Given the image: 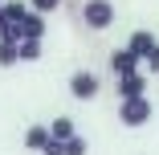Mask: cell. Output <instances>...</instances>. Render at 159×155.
<instances>
[{
	"label": "cell",
	"mask_w": 159,
	"mask_h": 155,
	"mask_svg": "<svg viewBox=\"0 0 159 155\" xmlns=\"http://www.w3.org/2000/svg\"><path fill=\"white\" fill-rule=\"evenodd\" d=\"M151 114H155V106H151L147 94H143V98H122V102H118V122H122V127H147Z\"/></svg>",
	"instance_id": "cell-1"
},
{
	"label": "cell",
	"mask_w": 159,
	"mask_h": 155,
	"mask_svg": "<svg viewBox=\"0 0 159 155\" xmlns=\"http://www.w3.org/2000/svg\"><path fill=\"white\" fill-rule=\"evenodd\" d=\"M82 25L90 29V33L110 29L114 25V4H110V0H86V4H82Z\"/></svg>",
	"instance_id": "cell-2"
},
{
	"label": "cell",
	"mask_w": 159,
	"mask_h": 155,
	"mask_svg": "<svg viewBox=\"0 0 159 155\" xmlns=\"http://www.w3.org/2000/svg\"><path fill=\"white\" fill-rule=\"evenodd\" d=\"M98 90H102V78L94 74V70H74V74H70V94H74L78 102L98 98Z\"/></svg>",
	"instance_id": "cell-3"
},
{
	"label": "cell",
	"mask_w": 159,
	"mask_h": 155,
	"mask_svg": "<svg viewBox=\"0 0 159 155\" xmlns=\"http://www.w3.org/2000/svg\"><path fill=\"white\" fill-rule=\"evenodd\" d=\"M114 94H118V102H122V98H143V94H147V74H143V70H135V74L118 78Z\"/></svg>",
	"instance_id": "cell-4"
},
{
	"label": "cell",
	"mask_w": 159,
	"mask_h": 155,
	"mask_svg": "<svg viewBox=\"0 0 159 155\" xmlns=\"http://www.w3.org/2000/svg\"><path fill=\"white\" fill-rule=\"evenodd\" d=\"M45 29H49V21H45L41 12L29 8V16L16 25V33H20V41H45Z\"/></svg>",
	"instance_id": "cell-5"
},
{
	"label": "cell",
	"mask_w": 159,
	"mask_h": 155,
	"mask_svg": "<svg viewBox=\"0 0 159 155\" xmlns=\"http://www.w3.org/2000/svg\"><path fill=\"white\" fill-rule=\"evenodd\" d=\"M135 70H139V57L126 49V45L110 53V74H114V78H126V74H135Z\"/></svg>",
	"instance_id": "cell-6"
},
{
	"label": "cell",
	"mask_w": 159,
	"mask_h": 155,
	"mask_svg": "<svg viewBox=\"0 0 159 155\" xmlns=\"http://www.w3.org/2000/svg\"><path fill=\"white\" fill-rule=\"evenodd\" d=\"M159 41H155V33H151V29H135V33H131V41H126V49H131L139 61H147V53L155 49Z\"/></svg>",
	"instance_id": "cell-7"
},
{
	"label": "cell",
	"mask_w": 159,
	"mask_h": 155,
	"mask_svg": "<svg viewBox=\"0 0 159 155\" xmlns=\"http://www.w3.org/2000/svg\"><path fill=\"white\" fill-rule=\"evenodd\" d=\"M45 143H49V127L45 122H33V127L25 131V147L29 151H45Z\"/></svg>",
	"instance_id": "cell-8"
},
{
	"label": "cell",
	"mask_w": 159,
	"mask_h": 155,
	"mask_svg": "<svg viewBox=\"0 0 159 155\" xmlns=\"http://www.w3.org/2000/svg\"><path fill=\"white\" fill-rule=\"evenodd\" d=\"M74 135H78V122H74V118H53V122H49V139L66 143V139H74Z\"/></svg>",
	"instance_id": "cell-9"
},
{
	"label": "cell",
	"mask_w": 159,
	"mask_h": 155,
	"mask_svg": "<svg viewBox=\"0 0 159 155\" xmlns=\"http://www.w3.org/2000/svg\"><path fill=\"white\" fill-rule=\"evenodd\" d=\"M0 12H4V25H20V21L29 16V4H25V0H4Z\"/></svg>",
	"instance_id": "cell-10"
},
{
	"label": "cell",
	"mask_w": 159,
	"mask_h": 155,
	"mask_svg": "<svg viewBox=\"0 0 159 155\" xmlns=\"http://www.w3.org/2000/svg\"><path fill=\"white\" fill-rule=\"evenodd\" d=\"M41 41H16V61H37L41 57Z\"/></svg>",
	"instance_id": "cell-11"
},
{
	"label": "cell",
	"mask_w": 159,
	"mask_h": 155,
	"mask_svg": "<svg viewBox=\"0 0 159 155\" xmlns=\"http://www.w3.org/2000/svg\"><path fill=\"white\" fill-rule=\"evenodd\" d=\"M61 147H66V155H86V151H90L86 135H74V139H66V143H61Z\"/></svg>",
	"instance_id": "cell-12"
},
{
	"label": "cell",
	"mask_w": 159,
	"mask_h": 155,
	"mask_svg": "<svg viewBox=\"0 0 159 155\" xmlns=\"http://www.w3.org/2000/svg\"><path fill=\"white\" fill-rule=\"evenodd\" d=\"M29 8L41 12V16H49V12H57V8H61V0H29Z\"/></svg>",
	"instance_id": "cell-13"
},
{
	"label": "cell",
	"mask_w": 159,
	"mask_h": 155,
	"mask_svg": "<svg viewBox=\"0 0 159 155\" xmlns=\"http://www.w3.org/2000/svg\"><path fill=\"white\" fill-rule=\"evenodd\" d=\"M0 66H16V45L12 41H0Z\"/></svg>",
	"instance_id": "cell-14"
},
{
	"label": "cell",
	"mask_w": 159,
	"mask_h": 155,
	"mask_svg": "<svg viewBox=\"0 0 159 155\" xmlns=\"http://www.w3.org/2000/svg\"><path fill=\"white\" fill-rule=\"evenodd\" d=\"M147 74H159V45L147 53Z\"/></svg>",
	"instance_id": "cell-15"
},
{
	"label": "cell",
	"mask_w": 159,
	"mask_h": 155,
	"mask_svg": "<svg viewBox=\"0 0 159 155\" xmlns=\"http://www.w3.org/2000/svg\"><path fill=\"white\" fill-rule=\"evenodd\" d=\"M41 155H66V147H61V143H57V139H49V143H45V151H41Z\"/></svg>",
	"instance_id": "cell-16"
},
{
	"label": "cell",
	"mask_w": 159,
	"mask_h": 155,
	"mask_svg": "<svg viewBox=\"0 0 159 155\" xmlns=\"http://www.w3.org/2000/svg\"><path fill=\"white\" fill-rule=\"evenodd\" d=\"M0 29H4V12H0Z\"/></svg>",
	"instance_id": "cell-17"
},
{
	"label": "cell",
	"mask_w": 159,
	"mask_h": 155,
	"mask_svg": "<svg viewBox=\"0 0 159 155\" xmlns=\"http://www.w3.org/2000/svg\"><path fill=\"white\" fill-rule=\"evenodd\" d=\"M0 4H4V0H0Z\"/></svg>",
	"instance_id": "cell-18"
}]
</instances>
